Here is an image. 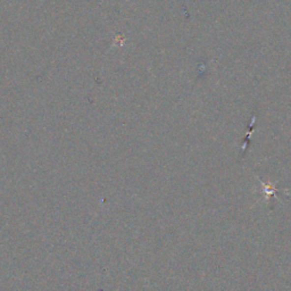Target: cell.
Here are the masks:
<instances>
[{"instance_id":"cell-1","label":"cell","mask_w":291,"mask_h":291,"mask_svg":"<svg viewBox=\"0 0 291 291\" xmlns=\"http://www.w3.org/2000/svg\"><path fill=\"white\" fill-rule=\"evenodd\" d=\"M261 184H262V189H263V192L265 195V197H266V202L268 203L270 202V198L272 197H276V188L275 185H272V184H266L264 183V182L261 181Z\"/></svg>"}]
</instances>
